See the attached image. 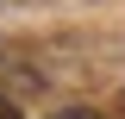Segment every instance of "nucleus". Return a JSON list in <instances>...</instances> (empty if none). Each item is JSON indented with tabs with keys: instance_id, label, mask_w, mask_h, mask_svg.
<instances>
[{
	"instance_id": "3",
	"label": "nucleus",
	"mask_w": 125,
	"mask_h": 119,
	"mask_svg": "<svg viewBox=\"0 0 125 119\" xmlns=\"http://www.w3.org/2000/svg\"><path fill=\"white\" fill-rule=\"evenodd\" d=\"M119 113H125V94H119Z\"/></svg>"
},
{
	"instance_id": "2",
	"label": "nucleus",
	"mask_w": 125,
	"mask_h": 119,
	"mask_svg": "<svg viewBox=\"0 0 125 119\" xmlns=\"http://www.w3.org/2000/svg\"><path fill=\"white\" fill-rule=\"evenodd\" d=\"M0 119H25V113H19V107L6 100V94H0Z\"/></svg>"
},
{
	"instance_id": "4",
	"label": "nucleus",
	"mask_w": 125,
	"mask_h": 119,
	"mask_svg": "<svg viewBox=\"0 0 125 119\" xmlns=\"http://www.w3.org/2000/svg\"><path fill=\"white\" fill-rule=\"evenodd\" d=\"M0 57H6V44H0Z\"/></svg>"
},
{
	"instance_id": "1",
	"label": "nucleus",
	"mask_w": 125,
	"mask_h": 119,
	"mask_svg": "<svg viewBox=\"0 0 125 119\" xmlns=\"http://www.w3.org/2000/svg\"><path fill=\"white\" fill-rule=\"evenodd\" d=\"M56 119H100L94 107H69V113H56Z\"/></svg>"
}]
</instances>
